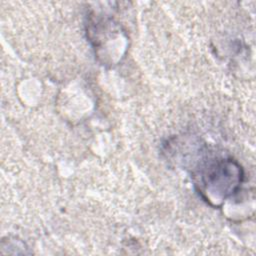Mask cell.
I'll list each match as a JSON object with an SVG mask.
<instances>
[{"instance_id":"cell-1","label":"cell","mask_w":256,"mask_h":256,"mask_svg":"<svg viewBox=\"0 0 256 256\" xmlns=\"http://www.w3.org/2000/svg\"><path fill=\"white\" fill-rule=\"evenodd\" d=\"M239 182V170L234 168L230 161L211 165L202 180L204 186L208 184L209 186H216L217 189L224 193V196L233 193Z\"/></svg>"}]
</instances>
